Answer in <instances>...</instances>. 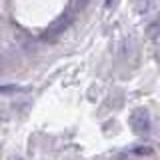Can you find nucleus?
<instances>
[{
	"mask_svg": "<svg viewBox=\"0 0 160 160\" xmlns=\"http://www.w3.org/2000/svg\"><path fill=\"white\" fill-rule=\"evenodd\" d=\"M70 22H72V12H64L62 16H58L46 30H44V38H46L48 42H52V40H58V38L68 30Z\"/></svg>",
	"mask_w": 160,
	"mask_h": 160,
	"instance_id": "nucleus-1",
	"label": "nucleus"
},
{
	"mask_svg": "<svg viewBox=\"0 0 160 160\" xmlns=\"http://www.w3.org/2000/svg\"><path fill=\"white\" fill-rule=\"evenodd\" d=\"M130 126L134 128V132L144 134L148 130V114L144 112V110H136V112H132V116H130Z\"/></svg>",
	"mask_w": 160,
	"mask_h": 160,
	"instance_id": "nucleus-2",
	"label": "nucleus"
},
{
	"mask_svg": "<svg viewBox=\"0 0 160 160\" xmlns=\"http://www.w3.org/2000/svg\"><path fill=\"white\" fill-rule=\"evenodd\" d=\"M88 4V0H72V6H70V12L72 14H76V12H80L84 6Z\"/></svg>",
	"mask_w": 160,
	"mask_h": 160,
	"instance_id": "nucleus-3",
	"label": "nucleus"
},
{
	"mask_svg": "<svg viewBox=\"0 0 160 160\" xmlns=\"http://www.w3.org/2000/svg\"><path fill=\"white\" fill-rule=\"evenodd\" d=\"M24 88L20 86H0V94H12V92H22Z\"/></svg>",
	"mask_w": 160,
	"mask_h": 160,
	"instance_id": "nucleus-4",
	"label": "nucleus"
}]
</instances>
